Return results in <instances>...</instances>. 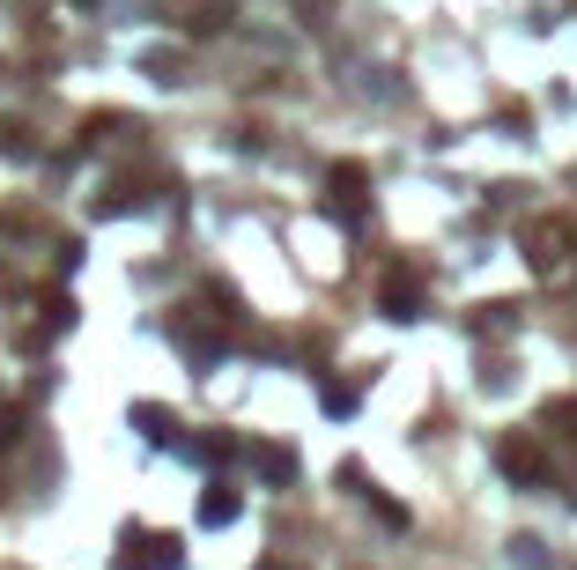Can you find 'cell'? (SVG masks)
<instances>
[{
    "label": "cell",
    "mask_w": 577,
    "mask_h": 570,
    "mask_svg": "<svg viewBox=\"0 0 577 570\" xmlns=\"http://www.w3.org/2000/svg\"><path fill=\"white\" fill-rule=\"evenodd\" d=\"M0 156H38V141H30V126L0 119Z\"/></svg>",
    "instance_id": "6"
},
{
    "label": "cell",
    "mask_w": 577,
    "mask_h": 570,
    "mask_svg": "<svg viewBox=\"0 0 577 570\" xmlns=\"http://www.w3.org/2000/svg\"><path fill=\"white\" fill-rule=\"evenodd\" d=\"M111 570H163V556H156V548H149V556H119Z\"/></svg>",
    "instance_id": "13"
},
{
    "label": "cell",
    "mask_w": 577,
    "mask_h": 570,
    "mask_svg": "<svg viewBox=\"0 0 577 570\" xmlns=\"http://www.w3.org/2000/svg\"><path fill=\"white\" fill-rule=\"evenodd\" d=\"M319 400H327V415H355V393H349V386H327Z\"/></svg>",
    "instance_id": "12"
},
{
    "label": "cell",
    "mask_w": 577,
    "mask_h": 570,
    "mask_svg": "<svg viewBox=\"0 0 577 570\" xmlns=\"http://www.w3.org/2000/svg\"><path fill=\"white\" fill-rule=\"evenodd\" d=\"M327 208L341 223H363V208H371V171H363V163H333L327 171Z\"/></svg>",
    "instance_id": "1"
},
{
    "label": "cell",
    "mask_w": 577,
    "mask_h": 570,
    "mask_svg": "<svg viewBox=\"0 0 577 570\" xmlns=\"http://www.w3.org/2000/svg\"><path fill=\"white\" fill-rule=\"evenodd\" d=\"M133 422H141L149 437H171V415H163V408H133Z\"/></svg>",
    "instance_id": "9"
},
{
    "label": "cell",
    "mask_w": 577,
    "mask_h": 570,
    "mask_svg": "<svg viewBox=\"0 0 577 570\" xmlns=\"http://www.w3.org/2000/svg\"><path fill=\"white\" fill-rule=\"evenodd\" d=\"M15 437H23V408H0V452L15 445Z\"/></svg>",
    "instance_id": "11"
},
{
    "label": "cell",
    "mask_w": 577,
    "mask_h": 570,
    "mask_svg": "<svg viewBox=\"0 0 577 570\" xmlns=\"http://www.w3.org/2000/svg\"><path fill=\"white\" fill-rule=\"evenodd\" d=\"M526 245H533V267H541V274H555V267H563V223H541V230L526 238Z\"/></svg>",
    "instance_id": "4"
},
{
    "label": "cell",
    "mask_w": 577,
    "mask_h": 570,
    "mask_svg": "<svg viewBox=\"0 0 577 570\" xmlns=\"http://www.w3.org/2000/svg\"><path fill=\"white\" fill-rule=\"evenodd\" d=\"M541 422H555L563 437H577V400H555V408H548V415H541Z\"/></svg>",
    "instance_id": "8"
},
{
    "label": "cell",
    "mask_w": 577,
    "mask_h": 570,
    "mask_svg": "<svg viewBox=\"0 0 577 570\" xmlns=\"http://www.w3.org/2000/svg\"><path fill=\"white\" fill-rule=\"evenodd\" d=\"M237 504H245V496L229 489V482H215V489L201 496V526H229V519H237Z\"/></svg>",
    "instance_id": "5"
},
{
    "label": "cell",
    "mask_w": 577,
    "mask_h": 570,
    "mask_svg": "<svg viewBox=\"0 0 577 570\" xmlns=\"http://www.w3.org/2000/svg\"><path fill=\"white\" fill-rule=\"evenodd\" d=\"M67 319H75V304H67V297H45V334H60Z\"/></svg>",
    "instance_id": "10"
},
{
    "label": "cell",
    "mask_w": 577,
    "mask_h": 570,
    "mask_svg": "<svg viewBox=\"0 0 577 570\" xmlns=\"http://www.w3.org/2000/svg\"><path fill=\"white\" fill-rule=\"evenodd\" d=\"M385 319H423V289H415L407 274H393V282H385Z\"/></svg>",
    "instance_id": "3"
},
{
    "label": "cell",
    "mask_w": 577,
    "mask_h": 570,
    "mask_svg": "<svg viewBox=\"0 0 577 570\" xmlns=\"http://www.w3.org/2000/svg\"><path fill=\"white\" fill-rule=\"evenodd\" d=\"M496 467L511 474L519 489H541V482H548V460H541V445H533V437H503V445H496Z\"/></svg>",
    "instance_id": "2"
},
{
    "label": "cell",
    "mask_w": 577,
    "mask_h": 570,
    "mask_svg": "<svg viewBox=\"0 0 577 570\" xmlns=\"http://www.w3.org/2000/svg\"><path fill=\"white\" fill-rule=\"evenodd\" d=\"M259 474H267V482H289V474H297V460H289L281 445H259Z\"/></svg>",
    "instance_id": "7"
}]
</instances>
